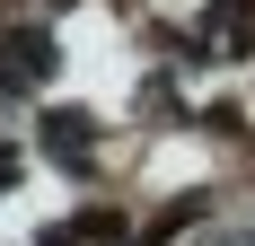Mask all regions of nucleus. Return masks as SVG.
<instances>
[{
  "instance_id": "obj_1",
  "label": "nucleus",
  "mask_w": 255,
  "mask_h": 246,
  "mask_svg": "<svg viewBox=\"0 0 255 246\" xmlns=\"http://www.w3.org/2000/svg\"><path fill=\"white\" fill-rule=\"evenodd\" d=\"M0 79H9V88L53 79V35L44 26H0Z\"/></svg>"
}]
</instances>
